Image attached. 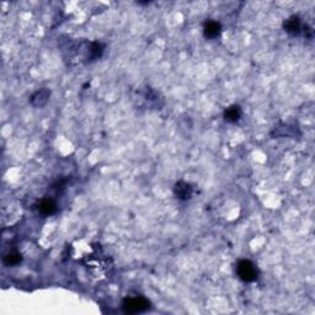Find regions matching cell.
Instances as JSON below:
<instances>
[{
    "mask_svg": "<svg viewBox=\"0 0 315 315\" xmlns=\"http://www.w3.org/2000/svg\"><path fill=\"white\" fill-rule=\"evenodd\" d=\"M122 308L124 313L128 314H138L146 311L150 308V302L142 295H137V297H129L126 298L122 303Z\"/></svg>",
    "mask_w": 315,
    "mask_h": 315,
    "instance_id": "6da1fadb",
    "label": "cell"
},
{
    "mask_svg": "<svg viewBox=\"0 0 315 315\" xmlns=\"http://www.w3.org/2000/svg\"><path fill=\"white\" fill-rule=\"evenodd\" d=\"M237 273L244 282H254L258 278V269L250 260H240L237 264Z\"/></svg>",
    "mask_w": 315,
    "mask_h": 315,
    "instance_id": "7a4b0ae2",
    "label": "cell"
},
{
    "mask_svg": "<svg viewBox=\"0 0 315 315\" xmlns=\"http://www.w3.org/2000/svg\"><path fill=\"white\" fill-rule=\"evenodd\" d=\"M85 265L88 266V269L90 267L91 272L94 275L99 276V275H105L107 272L110 267V261L107 259H104L100 255H91L90 258L87 259L85 261Z\"/></svg>",
    "mask_w": 315,
    "mask_h": 315,
    "instance_id": "3957f363",
    "label": "cell"
},
{
    "mask_svg": "<svg viewBox=\"0 0 315 315\" xmlns=\"http://www.w3.org/2000/svg\"><path fill=\"white\" fill-rule=\"evenodd\" d=\"M174 195L180 201H189L193 196V187L186 181H178L174 185Z\"/></svg>",
    "mask_w": 315,
    "mask_h": 315,
    "instance_id": "277c9868",
    "label": "cell"
},
{
    "mask_svg": "<svg viewBox=\"0 0 315 315\" xmlns=\"http://www.w3.org/2000/svg\"><path fill=\"white\" fill-rule=\"evenodd\" d=\"M105 51V46L101 42L94 41V42H89L85 45V58L88 62H94V60L101 58L102 53Z\"/></svg>",
    "mask_w": 315,
    "mask_h": 315,
    "instance_id": "5b68a950",
    "label": "cell"
},
{
    "mask_svg": "<svg viewBox=\"0 0 315 315\" xmlns=\"http://www.w3.org/2000/svg\"><path fill=\"white\" fill-rule=\"evenodd\" d=\"M283 29L287 34H289L292 36H298L303 32L304 25L302 23V20H300L299 16L293 15L284 21Z\"/></svg>",
    "mask_w": 315,
    "mask_h": 315,
    "instance_id": "8992f818",
    "label": "cell"
},
{
    "mask_svg": "<svg viewBox=\"0 0 315 315\" xmlns=\"http://www.w3.org/2000/svg\"><path fill=\"white\" fill-rule=\"evenodd\" d=\"M49 98H51V90L47 88H42V89L37 90L34 95L30 99V102L34 107H42L48 102Z\"/></svg>",
    "mask_w": 315,
    "mask_h": 315,
    "instance_id": "52a82bcc",
    "label": "cell"
},
{
    "mask_svg": "<svg viewBox=\"0 0 315 315\" xmlns=\"http://www.w3.org/2000/svg\"><path fill=\"white\" fill-rule=\"evenodd\" d=\"M220 32H222V25L218 23V21L208 20L204 23L203 35L206 38L213 40V38L218 37L220 35Z\"/></svg>",
    "mask_w": 315,
    "mask_h": 315,
    "instance_id": "ba28073f",
    "label": "cell"
},
{
    "mask_svg": "<svg viewBox=\"0 0 315 315\" xmlns=\"http://www.w3.org/2000/svg\"><path fill=\"white\" fill-rule=\"evenodd\" d=\"M242 116H243V110L239 105H231V106H229L228 109H225L224 113H223L224 121L228 123L239 122Z\"/></svg>",
    "mask_w": 315,
    "mask_h": 315,
    "instance_id": "9c48e42d",
    "label": "cell"
},
{
    "mask_svg": "<svg viewBox=\"0 0 315 315\" xmlns=\"http://www.w3.org/2000/svg\"><path fill=\"white\" fill-rule=\"evenodd\" d=\"M57 203L52 198H43L38 204V211L43 215H52L57 212Z\"/></svg>",
    "mask_w": 315,
    "mask_h": 315,
    "instance_id": "30bf717a",
    "label": "cell"
},
{
    "mask_svg": "<svg viewBox=\"0 0 315 315\" xmlns=\"http://www.w3.org/2000/svg\"><path fill=\"white\" fill-rule=\"evenodd\" d=\"M23 261V256H21L20 253L18 251H12V253L7 254L3 259V262H4L5 266L10 267V266H16V265L21 264Z\"/></svg>",
    "mask_w": 315,
    "mask_h": 315,
    "instance_id": "8fae6325",
    "label": "cell"
}]
</instances>
